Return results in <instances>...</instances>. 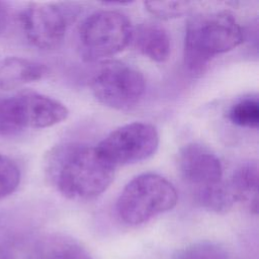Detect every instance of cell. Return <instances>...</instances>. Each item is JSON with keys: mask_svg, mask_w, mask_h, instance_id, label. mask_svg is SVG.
Listing matches in <instances>:
<instances>
[{"mask_svg": "<svg viewBox=\"0 0 259 259\" xmlns=\"http://www.w3.org/2000/svg\"><path fill=\"white\" fill-rule=\"evenodd\" d=\"M48 173L62 195L74 200H86L107 189L114 177V167L99 155L96 147L66 143L50 154Z\"/></svg>", "mask_w": 259, "mask_h": 259, "instance_id": "6da1fadb", "label": "cell"}, {"mask_svg": "<svg viewBox=\"0 0 259 259\" xmlns=\"http://www.w3.org/2000/svg\"><path fill=\"white\" fill-rule=\"evenodd\" d=\"M243 39V29L230 11L198 13L186 25L184 65L192 73L201 72L212 58L232 51Z\"/></svg>", "mask_w": 259, "mask_h": 259, "instance_id": "7a4b0ae2", "label": "cell"}, {"mask_svg": "<svg viewBox=\"0 0 259 259\" xmlns=\"http://www.w3.org/2000/svg\"><path fill=\"white\" fill-rule=\"evenodd\" d=\"M177 164L183 181L202 207L218 213L232 207L235 200L223 180L222 163L210 149L197 143L187 144L180 149Z\"/></svg>", "mask_w": 259, "mask_h": 259, "instance_id": "3957f363", "label": "cell"}, {"mask_svg": "<svg viewBox=\"0 0 259 259\" xmlns=\"http://www.w3.org/2000/svg\"><path fill=\"white\" fill-rule=\"evenodd\" d=\"M178 200L174 185L155 173H144L132 179L116 201V213L125 224L137 226L172 209Z\"/></svg>", "mask_w": 259, "mask_h": 259, "instance_id": "277c9868", "label": "cell"}, {"mask_svg": "<svg viewBox=\"0 0 259 259\" xmlns=\"http://www.w3.org/2000/svg\"><path fill=\"white\" fill-rule=\"evenodd\" d=\"M68 114L62 102L37 92L0 96V136L50 127L65 120Z\"/></svg>", "mask_w": 259, "mask_h": 259, "instance_id": "5b68a950", "label": "cell"}, {"mask_svg": "<svg viewBox=\"0 0 259 259\" xmlns=\"http://www.w3.org/2000/svg\"><path fill=\"white\" fill-rule=\"evenodd\" d=\"M131 20L115 10H99L84 19L79 28V50L87 62L102 61L121 52L132 40Z\"/></svg>", "mask_w": 259, "mask_h": 259, "instance_id": "8992f818", "label": "cell"}, {"mask_svg": "<svg viewBox=\"0 0 259 259\" xmlns=\"http://www.w3.org/2000/svg\"><path fill=\"white\" fill-rule=\"evenodd\" d=\"M90 88L101 104L116 110H128L143 98L146 81L143 74L133 66L110 60L103 62L94 73Z\"/></svg>", "mask_w": 259, "mask_h": 259, "instance_id": "52a82bcc", "label": "cell"}, {"mask_svg": "<svg viewBox=\"0 0 259 259\" xmlns=\"http://www.w3.org/2000/svg\"><path fill=\"white\" fill-rule=\"evenodd\" d=\"M81 12L75 3H29L19 15L28 41L40 50L58 48Z\"/></svg>", "mask_w": 259, "mask_h": 259, "instance_id": "ba28073f", "label": "cell"}, {"mask_svg": "<svg viewBox=\"0 0 259 259\" xmlns=\"http://www.w3.org/2000/svg\"><path fill=\"white\" fill-rule=\"evenodd\" d=\"M158 146L157 128L149 122L135 121L112 131L96 146V150L115 167L146 160L157 151Z\"/></svg>", "mask_w": 259, "mask_h": 259, "instance_id": "9c48e42d", "label": "cell"}, {"mask_svg": "<svg viewBox=\"0 0 259 259\" xmlns=\"http://www.w3.org/2000/svg\"><path fill=\"white\" fill-rule=\"evenodd\" d=\"M134 48L152 61L163 63L171 53V39L168 31L156 23H142L133 30Z\"/></svg>", "mask_w": 259, "mask_h": 259, "instance_id": "30bf717a", "label": "cell"}, {"mask_svg": "<svg viewBox=\"0 0 259 259\" xmlns=\"http://www.w3.org/2000/svg\"><path fill=\"white\" fill-rule=\"evenodd\" d=\"M48 74V68L37 62L21 57L0 60V89L10 90L37 81Z\"/></svg>", "mask_w": 259, "mask_h": 259, "instance_id": "8fae6325", "label": "cell"}, {"mask_svg": "<svg viewBox=\"0 0 259 259\" xmlns=\"http://www.w3.org/2000/svg\"><path fill=\"white\" fill-rule=\"evenodd\" d=\"M231 194L236 201L245 203L249 209L258 211V166L256 162L240 165L228 182Z\"/></svg>", "mask_w": 259, "mask_h": 259, "instance_id": "7c38bea8", "label": "cell"}, {"mask_svg": "<svg viewBox=\"0 0 259 259\" xmlns=\"http://www.w3.org/2000/svg\"><path fill=\"white\" fill-rule=\"evenodd\" d=\"M33 259H94L77 240L65 235L42 239L32 255Z\"/></svg>", "mask_w": 259, "mask_h": 259, "instance_id": "4fadbf2b", "label": "cell"}, {"mask_svg": "<svg viewBox=\"0 0 259 259\" xmlns=\"http://www.w3.org/2000/svg\"><path fill=\"white\" fill-rule=\"evenodd\" d=\"M229 119L236 125L247 128H258L259 101L256 96H246L236 101L229 109Z\"/></svg>", "mask_w": 259, "mask_h": 259, "instance_id": "5bb4252c", "label": "cell"}, {"mask_svg": "<svg viewBox=\"0 0 259 259\" xmlns=\"http://www.w3.org/2000/svg\"><path fill=\"white\" fill-rule=\"evenodd\" d=\"M173 259H229V254L215 243L200 242L180 249Z\"/></svg>", "mask_w": 259, "mask_h": 259, "instance_id": "9a60e30c", "label": "cell"}, {"mask_svg": "<svg viewBox=\"0 0 259 259\" xmlns=\"http://www.w3.org/2000/svg\"><path fill=\"white\" fill-rule=\"evenodd\" d=\"M20 181V171L17 165L0 154V199L15 191Z\"/></svg>", "mask_w": 259, "mask_h": 259, "instance_id": "2e32d148", "label": "cell"}, {"mask_svg": "<svg viewBox=\"0 0 259 259\" xmlns=\"http://www.w3.org/2000/svg\"><path fill=\"white\" fill-rule=\"evenodd\" d=\"M144 5L156 17L170 19L187 13L191 3L187 1H146Z\"/></svg>", "mask_w": 259, "mask_h": 259, "instance_id": "e0dca14e", "label": "cell"}, {"mask_svg": "<svg viewBox=\"0 0 259 259\" xmlns=\"http://www.w3.org/2000/svg\"><path fill=\"white\" fill-rule=\"evenodd\" d=\"M8 23V7L0 1V34L5 30Z\"/></svg>", "mask_w": 259, "mask_h": 259, "instance_id": "ac0fdd59", "label": "cell"}, {"mask_svg": "<svg viewBox=\"0 0 259 259\" xmlns=\"http://www.w3.org/2000/svg\"><path fill=\"white\" fill-rule=\"evenodd\" d=\"M0 259H13L10 252L0 245Z\"/></svg>", "mask_w": 259, "mask_h": 259, "instance_id": "d6986e66", "label": "cell"}]
</instances>
